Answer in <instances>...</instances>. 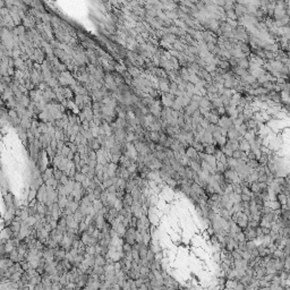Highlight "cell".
<instances>
[{
    "label": "cell",
    "instance_id": "836d02e7",
    "mask_svg": "<svg viewBox=\"0 0 290 290\" xmlns=\"http://www.w3.org/2000/svg\"><path fill=\"white\" fill-rule=\"evenodd\" d=\"M179 290H191V288L187 286H180L179 287Z\"/></svg>",
    "mask_w": 290,
    "mask_h": 290
},
{
    "label": "cell",
    "instance_id": "83f0119b",
    "mask_svg": "<svg viewBox=\"0 0 290 290\" xmlns=\"http://www.w3.org/2000/svg\"><path fill=\"white\" fill-rule=\"evenodd\" d=\"M8 116L10 119H16V118H19L18 117V113L17 111H16V109H9L8 110Z\"/></svg>",
    "mask_w": 290,
    "mask_h": 290
},
{
    "label": "cell",
    "instance_id": "4fadbf2b",
    "mask_svg": "<svg viewBox=\"0 0 290 290\" xmlns=\"http://www.w3.org/2000/svg\"><path fill=\"white\" fill-rule=\"evenodd\" d=\"M227 145L234 152L239 150V142L237 139H228V141H227Z\"/></svg>",
    "mask_w": 290,
    "mask_h": 290
},
{
    "label": "cell",
    "instance_id": "7c38bea8",
    "mask_svg": "<svg viewBox=\"0 0 290 290\" xmlns=\"http://www.w3.org/2000/svg\"><path fill=\"white\" fill-rule=\"evenodd\" d=\"M218 148L219 147H217L215 145H204V153L205 154H210V155H214Z\"/></svg>",
    "mask_w": 290,
    "mask_h": 290
},
{
    "label": "cell",
    "instance_id": "8992f818",
    "mask_svg": "<svg viewBox=\"0 0 290 290\" xmlns=\"http://www.w3.org/2000/svg\"><path fill=\"white\" fill-rule=\"evenodd\" d=\"M87 146L90 147L91 150H93V151H100L101 148H102V146H101V144H100V142L98 141V138H92L91 141H88V143H87Z\"/></svg>",
    "mask_w": 290,
    "mask_h": 290
},
{
    "label": "cell",
    "instance_id": "8fae6325",
    "mask_svg": "<svg viewBox=\"0 0 290 290\" xmlns=\"http://www.w3.org/2000/svg\"><path fill=\"white\" fill-rule=\"evenodd\" d=\"M239 150L242 152H249L251 151V145H249V142L247 141V139H245V137H244V139L242 141H240L239 142Z\"/></svg>",
    "mask_w": 290,
    "mask_h": 290
},
{
    "label": "cell",
    "instance_id": "9c48e42d",
    "mask_svg": "<svg viewBox=\"0 0 290 290\" xmlns=\"http://www.w3.org/2000/svg\"><path fill=\"white\" fill-rule=\"evenodd\" d=\"M162 40H163V41H165V42H168L169 44H173L178 40V36L171 34V33H169V32H167V33L163 35Z\"/></svg>",
    "mask_w": 290,
    "mask_h": 290
},
{
    "label": "cell",
    "instance_id": "4dcf8cb0",
    "mask_svg": "<svg viewBox=\"0 0 290 290\" xmlns=\"http://www.w3.org/2000/svg\"><path fill=\"white\" fill-rule=\"evenodd\" d=\"M247 159L248 160H257V156H256V154L254 153V152H247Z\"/></svg>",
    "mask_w": 290,
    "mask_h": 290
},
{
    "label": "cell",
    "instance_id": "d6986e66",
    "mask_svg": "<svg viewBox=\"0 0 290 290\" xmlns=\"http://www.w3.org/2000/svg\"><path fill=\"white\" fill-rule=\"evenodd\" d=\"M36 196H38V191L34 189V188H31L30 192H28V195H27V202H33L36 199Z\"/></svg>",
    "mask_w": 290,
    "mask_h": 290
},
{
    "label": "cell",
    "instance_id": "1f68e13d",
    "mask_svg": "<svg viewBox=\"0 0 290 290\" xmlns=\"http://www.w3.org/2000/svg\"><path fill=\"white\" fill-rule=\"evenodd\" d=\"M240 198H242V202H251L252 199V196H249V195H246V194H242L240 195Z\"/></svg>",
    "mask_w": 290,
    "mask_h": 290
},
{
    "label": "cell",
    "instance_id": "2e32d148",
    "mask_svg": "<svg viewBox=\"0 0 290 290\" xmlns=\"http://www.w3.org/2000/svg\"><path fill=\"white\" fill-rule=\"evenodd\" d=\"M220 150H221V152L225 154L227 158H232V154H234V151L230 148L227 144H225V146H222V147H220Z\"/></svg>",
    "mask_w": 290,
    "mask_h": 290
},
{
    "label": "cell",
    "instance_id": "e0dca14e",
    "mask_svg": "<svg viewBox=\"0 0 290 290\" xmlns=\"http://www.w3.org/2000/svg\"><path fill=\"white\" fill-rule=\"evenodd\" d=\"M217 67H219V68H221V69L227 70V72H230V70H231V67H230V64L228 60H220Z\"/></svg>",
    "mask_w": 290,
    "mask_h": 290
},
{
    "label": "cell",
    "instance_id": "603a6c76",
    "mask_svg": "<svg viewBox=\"0 0 290 290\" xmlns=\"http://www.w3.org/2000/svg\"><path fill=\"white\" fill-rule=\"evenodd\" d=\"M64 171H61L60 169H58V168H55L53 169V178L56 179V180H58V182H60V179L62 178V176H64Z\"/></svg>",
    "mask_w": 290,
    "mask_h": 290
},
{
    "label": "cell",
    "instance_id": "4316f807",
    "mask_svg": "<svg viewBox=\"0 0 290 290\" xmlns=\"http://www.w3.org/2000/svg\"><path fill=\"white\" fill-rule=\"evenodd\" d=\"M192 146L194 147L195 150L198 152V153H202V152H204V145H203L202 143H198V142H194Z\"/></svg>",
    "mask_w": 290,
    "mask_h": 290
},
{
    "label": "cell",
    "instance_id": "44dd1931",
    "mask_svg": "<svg viewBox=\"0 0 290 290\" xmlns=\"http://www.w3.org/2000/svg\"><path fill=\"white\" fill-rule=\"evenodd\" d=\"M15 264L10 258H1V268H8Z\"/></svg>",
    "mask_w": 290,
    "mask_h": 290
},
{
    "label": "cell",
    "instance_id": "9a60e30c",
    "mask_svg": "<svg viewBox=\"0 0 290 290\" xmlns=\"http://www.w3.org/2000/svg\"><path fill=\"white\" fill-rule=\"evenodd\" d=\"M287 199H288V196H286L283 193H280V194H278L275 196V201H278L279 203L281 204V206H286Z\"/></svg>",
    "mask_w": 290,
    "mask_h": 290
},
{
    "label": "cell",
    "instance_id": "484cf974",
    "mask_svg": "<svg viewBox=\"0 0 290 290\" xmlns=\"http://www.w3.org/2000/svg\"><path fill=\"white\" fill-rule=\"evenodd\" d=\"M85 179H86V176L83 175L82 172H77L76 175H75V177H74V180H75L76 182H79V184H83Z\"/></svg>",
    "mask_w": 290,
    "mask_h": 290
},
{
    "label": "cell",
    "instance_id": "f546056e",
    "mask_svg": "<svg viewBox=\"0 0 290 290\" xmlns=\"http://www.w3.org/2000/svg\"><path fill=\"white\" fill-rule=\"evenodd\" d=\"M262 228V234L264 235V236H268V235H271V232H272V229L271 228H268V227H261Z\"/></svg>",
    "mask_w": 290,
    "mask_h": 290
},
{
    "label": "cell",
    "instance_id": "30bf717a",
    "mask_svg": "<svg viewBox=\"0 0 290 290\" xmlns=\"http://www.w3.org/2000/svg\"><path fill=\"white\" fill-rule=\"evenodd\" d=\"M189 167L194 170L195 172L197 173H202V167H201V161H189Z\"/></svg>",
    "mask_w": 290,
    "mask_h": 290
},
{
    "label": "cell",
    "instance_id": "7a4b0ae2",
    "mask_svg": "<svg viewBox=\"0 0 290 290\" xmlns=\"http://www.w3.org/2000/svg\"><path fill=\"white\" fill-rule=\"evenodd\" d=\"M218 125L220 126L221 128H225V129H229L231 127H234V119L230 118L229 116H222L220 117V120H219V124Z\"/></svg>",
    "mask_w": 290,
    "mask_h": 290
},
{
    "label": "cell",
    "instance_id": "6da1fadb",
    "mask_svg": "<svg viewBox=\"0 0 290 290\" xmlns=\"http://www.w3.org/2000/svg\"><path fill=\"white\" fill-rule=\"evenodd\" d=\"M136 228H134V227H132V228H129V229L126 231L125 236H124V242H126V244H129V245H135L136 244Z\"/></svg>",
    "mask_w": 290,
    "mask_h": 290
},
{
    "label": "cell",
    "instance_id": "5bb4252c",
    "mask_svg": "<svg viewBox=\"0 0 290 290\" xmlns=\"http://www.w3.org/2000/svg\"><path fill=\"white\" fill-rule=\"evenodd\" d=\"M127 72L129 73V75L132 76L133 79H136V78L141 77V72H139V69H137L136 67H132L129 69H127Z\"/></svg>",
    "mask_w": 290,
    "mask_h": 290
},
{
    "label": "cell",
    "instance_id": "ffe728a7",
    "mask_svg": "<svg viewBox=\"0 0 290 290\" xmlns=\"http://www.w3.org/2000/svg\"><path fill=\"white\" fill-rule=\"evenodd\" d=\"M153 155L155 156L158 160H160L161 162H163L167 159V154L165 153V151H154L153 152Z\"/></svg>",
    "mask_w": 290,
    "mask_h": 290
},
{
    "label": "cell",
    "instance_id": "f1b7e54d",
    "mask_svg": "<svg viewBox=\"0 0 290 290\" xmlns=\"http://www.w3.org/2000/svg\"><path fill=\"white\" fill-rule=\"evenodd\" d=\"M199 125L202 126L203 127L204 129H208V126H210V122H208V120L206 119V118H202V120L199 121Z\"/></svg>",
    "mask_w": 290,
    "mask_h": 290
},
{
    "label": "cell",
    "instance_id": "3957f363",
    "mask_svg": "<svg viewBox=\"0 0 290 290\" xmlns=\"http://www.w3.org/2000/svg\"><path fill=\"white\" fill-rule=\"evenodd\" d=\"M186 156L191 161H201V159L198 158V152L196 151L193 146H189L186 150Z\"/></svg>",
    "mask_w": 290,
    "mask_h": 290
},
{
    "label": "cell",
    "instance_id": "5b68a950",
    "mask_svg": "<svg viewBox=\"0 0 290 290\" xmlns=\"http://www.w3.org/2000/svg\"><path fill=\"white\" fill-rule=\"evenodd\" d=\"M249 67H251V61H249V57L242 58V59H238V68L249 70Z\"/></svg>",
    "mask_w": 290,
    "mask_h": 290
},
{
    "label": "cell",
    "instance_id": "ac0fdd59",
    "mask_svg": "<svg viewBox=\"0 0 290 290\" xmlns=\"http://www.w3.org/2000/svg\"><path fill=\"white\" fill-rule=\"evenodd\" d=\"M268 161H270V154H268V153H262L261 156L258 158V162H260L261 165H266Z\"/></svg>",
    "mask_w": 290,
    "mask_h": 290
},
{
    "label": "cell",
    "instance_id": "52a82bcc",
    "mask_svg": "<svg viewBox=\"0 0 290 290\" xmlns=\"http://www.w3.org/2000/svg\"><path fill=\"white\" fill-rule=\"evenodd\" d=\"M9 227H10V229H12L14 235H18L19 234V231H21V228H22V223L18 222V221H16V220H14V221H12V223L9 225Z\"/></svg>",
    "mask_w": 290,
    "mask_h": 290
},
{
    "label": "cell",
    "instance_id": "277c9868",
    "mask_svg": "<svg viewBox=\"0 0 290 290\" xmlns=\"http://www.w3.org/2000/svg\"><path fill=\"white\" fill-rule=\"evenodd\" d=\"M94 261H95V265L96 266H105V264L108 263V260H107V257L103 255H101V254H96V255H94Z\"/></svg>",
    "mask_w": 290,
    "mask_h": 290
},
{
    "label": "cell",
    "instance_id": "7402d4cb",
    "mask_svg": "<svg viewBox=\"0 0 290 290\" xmlns=\"http://www.w3.org/2000/svg\"><path fill=\"white\" fill-rule=\"evenodd\" d=\"M257 286H258V288H268V287L271 286V282L268 281L264 278V279L257 280Z\"/></svg>",
    "mask_w": 290,
    "mask_h": 290
},
{
    "label": "cell",
    "instance_id": "d6a6232c",
    "mask_svg": "<svg viewBox=\"0 0 290 290\" xmlns=\"http://www.w3.org/2000/svg\"><path fill=\"white\" fill-rule=\"evenodd\" d=\"M236 110H237L238 115H242V113H244V111H245V108H244V107H242V105H238V107L236 108Z\"/></svg>",
    "mask_w": 290,
    "mask_h": 290
},
{
    "label": "cell",
    "instance_id": "d4e9b609",
    "mask_svg": "<svg viewBox=\"0 0 290 290\" xmlns=\"http://www.w3.org/2000/svg\"><path fill=\"white\" fill-rule=\"evenodd\" d=\"M211 103H212L213 108H215V109H219V108H221V107H223V103H222V101H221L220 96H218V98H215V99H213L212 101H211Z\"/></svg>",
    "mask_w": 290,
    "mask_h": 290
},
{
    "label": "cell",
    "instance_id": "cb8c5ba5",
    "mask_svg": "<svg viewBox=\"0 0 290 290\" xmlns=\"http://www.w3.org/2000/svg\"><path fill=\"white\" fill-rule=\"evenodd\" d=\"M249 189H251V192L253 193V194H258V193L261 192L260 186H258V182H252L251 185H249Z\"/></svg>",
    "mask_w": 290,
    "mask_h": 290
},
{
    "label": "cell",
    "instance_id": "ba28073f",
    "mask_svg": "<svg viewBox=\"0 0 290 290\" xmlns=\"http://www.w3.org/2000/svg\"><path fill=\"white\" fill-rule=\"evenodd\" d=\"M147 135H148V138L151 142L155 144H159V141H160V132H147Z\"/></svg>",
    "mask_w": 290,
    "mask_h": 290
}]
</instances>
